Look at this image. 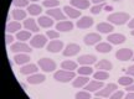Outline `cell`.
Returning <instances> with one entry per match:
<instances>
[{
  "label": "cell",
  "instance_id": "obj_1",
  "mask_svg": "<svg viewBox=\"0 0 134 99\" xmlns=\"http://www.w3.org/2000/svg\"><path fill=\"white\" fill-rule=\"evenodd\" d=\"M53 78L57 80V82H62V83H67L71 79L75 78V72L73 71H58L55 73Z\"/></svg>",
  "mask_w": 134,
  "mask_h": 99
},
{
  "label": "cell",
  "instance_id": "obj_2",
  "mask_svg": "<svg viewBox=\"0 0 134 99\" xmlns=\"http://www.w3.org/2000/svg\"><path fill=\"white\" fill-rule=\"evenodd\" d=\"M108 20L113 24L117 25H124L128 20H129V15L127 13H115V14H112L108 16Z\"/></svg>",
  "mask_w": 134,
  "mask_h": 99
},
{
  "label": "cell",
  "instance_id": "obj_3",
  "mask_svg": "<svg viewBox=\"0 0 134 99\" xmlns=\"http://www.w3.org/2000/svg\"><path fill=\"white\" fill-rule=\"evenodd\" d=\"M38 66L41 67V69H43L45 72H51L53 69H56V63L50 60V58H41L38 60Z\"/></svg>",
  "mask_w": 134,
  "mask_h": 99
},
{
  "label": "cell",
  "instance_id": "obj_4",
  "mask_svg": "<svg viewBox=\"0 0 134 99\" xmlns=\"http://www.w3.org/2000/svg\"><path fill=\"white\" fill-rule=\"evenodd\" d=\"M117 89V84L114 83H110V84L105 85L103 89L100 90H97L96 92V97H109L112 94V92H114Z\"/></svg>",
  "mask_w": 134,
  "mask_h": 99
},
{
  "label": "cell",
  "instance_id": "obj_5",
  "mask_svg": "<svg viewBox=\"0 0 134 99\" xmlns=\"http://www.w3.org/2000/svg\"><path fill=\"white\" fill-rule=\"evenodd\" d=\"M30 45L31 47L35 48H41L46 45V37L43 35H36L35 37H32V40H30Z\"/></svg>",
  "mask_w": 134,
  "mask_h": 99
},
{
  "label": "cell",
  "instance_id": "obj_6",
  "mask_svg": "<svg viewBox=\"0 0 134 99\" xmlns=\"http://www.w3.org/2000/svg\"><path fill=\"white\" fill-rule=\"evenodd\" d=\"M133 56V52L129 48H122V50H118L117 53H115V57L119 60V61H128L130 60Z\"/></svg>",
  "mask_w": 134,
  "mask_h": 99
},
{
  "label": "cell",
  "instance_id": "obj_7",
  "mask_svg": "<svg viewBox=\"0 0 134 99\" xmlns=\"http://www.w3.org/2000/svg\"><path fill=\"white\" fill-rule=\"evenodd\" d=\"M80 46L76 45V43H70V45H67L66 48H65V51H63V56L66 57H70V56H75L77 55L78 52H80Z\"/></svg>",
  "mask_w": 134,
  "mask_h": 99
},
{
  "label": "cell",
  "instance_id": "obj_8",
  "mask_svg": "<svg viewBox=\"0 0 134 99\" xmlns=\"http://www.w3.org/2000/svg\"><path fill=\"white\" fill-rule=\"evenodd\" d=\"M11 51L13 52H31L32 50H31V47H30L29 45L24 43V41H23V42L14 43L11 46Z\"/></svg>",
  "mask_w": 134,
  "mask_h": 99
},
{
  "label": "cell",
  "instance_id": "obj_9",
  "mask_svg": "<svg viewBox=\"0 0 134 99\" xmlns=\"http://www.w3.org/2000/svg\"><path fill=\"white\" fill-rule=\"evenodd\" d=\"M63 43L58 40H55V41H51V42L47 45V51L48 52H53V53H57L62 50Z\"/></svg>",
  "mask_w": 134,
  "mask_h": 99
},
{
  "label": "cell",
  "instance_id": "obj_10",
  "mask_svg": "<svg viewBox=\"0 0 134 99\" xmlns=\"http://www.w3.org/2000/svg\"><path fill=\"white\" fill-rule=\"evenodd\" d=\"M96 56H92V55H83V56L78 57V63H81L82 66H88V65H92L96 62Z\"/></svg>",
  "mask_w": 134,
  "mask_h": 99
},
{
  "label": "cell",
  "instance_id": "obj_11",
  "mask_svg": "<svg viewBox=\"0 0 134 99\" xmlns=\"http://www.w3.org/2000/svg\"><path fill=\"white\" fill-rule=\"evenodd\" d=\"M47 15L52 16L55 20H61V21L66 20V15L63 14L61 9H50L47 10Z\"/></svg>",
  "mask_w": 134,
  "mask_h": 99
},
{
  "label": "cell",
  "instance_id": "obj_12",
  "mask_svg": "<svg viewBox=\"0 0 134 99\" xmlns=\"http://www.w3.org/2000/svg\"><path fill=\"white\" fill-rule=\"evenodd\" d=\"M107 40L109 41L110 43H114V45H119V43H123L125 41V36L124 35H120V33H112L109 35Z\"/></svg>",
  "mask_w": 134,
  "mask_h": 99
},
{
  "label": "cell",
  "instance_id": "obj_13",
  "mask_svg": "<svg viewBox=\"0 0 134 99\" xmlns=\"http://www.w3.org/2000/svg\"><path fill=\"white\" fill-rule=\"evenodd\" d=\"M100 41V36L98 33H88L85 36V43L86 45H96Z\"/></svg>",
  "mask_w": 134,
  "mask_h": 99
},
{
  "label": "cell",
  "instance_id": "obj_14",
  "mask_svg": "<svg viewBox=\"0 0 134 99\" xmlns=\"http://www.w3.org/2000/svg\"><path fill=\"white\" fill-rule=\"evenodd\" d=\"M92 25H93V19L90 18V16H83L81 20H78V22H77V26L80 28H88L91 27Z\"/></svg>",
  "mask_w": 134,
  "mask_h": 99
},
{
  "label": "cell",
  "instance_id": "obj_15",
  "mask_svg": "<svg viewBox=\"0 0 134 99\" xmlns=\"http://www.w3.org/2000/svg\"><path fill=\"white\" fill-rule=\"evenodd\" d=\"M56 28H57L58 31H65V32H67V31H71L72 28H73V24H72L71 21L63 20V21H61V22H58V24L56 25Z\"/></svg>",
  "mask_w": 134,
  "mask_h": 99
},
{
  "label": "cell",
  "instance_id": "obj_16",
  "mask_svg": "<svg viewBox=\"0 0 134 99\" xmlns=\"http://www.w3.org/2000/svg\"><path fill=\"white\" fill-rule=\"evenodd\" d=\"M46 79V77L43 74H37V73H34L27 78V82L30 84H38V83H42L43 80Z\"/></svg>",
  "mask_w": 134,
  "mask_h": 99
},
{
  "label": "cell",
  "instance_id": "obj_17",
  "mask_svg": "<svg viewBox=\"0 0 134 99\" xmlns=\"http://www.w3.org/2000/svg\"><path fill=\"white\" fill-rule=\"evenodd\" d=\"M103 87V80H92L86 85V90L88 92H94L97 89H100Z\"/></svg>",
  "mask_w": 134,
  "mask_h": 99
},
{
  "label": "cell",
  "instance_id": "obj_18",
  "mask_svg": "<svg viewBox=\"0 0 134 99\" xmlns=\"http://www.w3.org/2000/svg\"><path fill=\"white\" fill-rule=\"evenodd\" d=\"M38 69H37V66L36 65H25L23 66V68L20 69V73L21 74H34L36 73Z\"/></svg>",
  "mask_w": 134,
  "mask_h": 99
},
{
  "label": "cell",
  "instance_id": "obj_19",
  "mask_svg": "<svg viewBox=\"0 0 134 99\" xmlns=\"http://www.w3.org/2000/svg\"><path fill=\"white\" fill-rule=\"evenodd\" d=\"M71 5L77 9H88L90 0H71Z\"/></svg>",
  "mask_w": 134,
  "mask_h": 99
},
{
  "label": "cell",
  "instance_id": "obj_20",
  "mask_svg": "<svg viewBox=\"0 0 134 99\" xmlns=\"http://www.w3.org/2000/svg\"><path fill=\"white\" fill-rule=\"evenodd\" d=\"M96 68L99 71H109L112 69V63L108 60H102L98 63H96Z\"/></svg>",
  "mask_w": 134,
  "mask_h": 99
},
{
  "label": "cell",
  "instance_id": "obj_21",
  "mask_svg": "<svg viewBox=\"0 0 134 99\" xmlns=\"http://www.w3.org/2000/svg\"><path fill=\"white\" fill-rule=\"evenodd\" d=\"M24 26H25L26 30H30V31H32V32H37L38 31V26L36 25L35 20H32V19H26L25 20Z\"/></svg>",
  "mask_w": 134,
  "mask_h": 99
},
{
  "label": "cell",
  "instance_id": "obj_22",
  "mask_svg": "<svg viewBox=\"0 0 134 99\" xmlns=\"http://www.w3.org/2000/svg\"><path fill=\"white\" fill-rule=\"evenodd\" d=\"M87 83H88V78H87L86 75L81 74L78 78H76V79L73 80V87H75V88H81L83 85H86Z\"/></svg>",
  "mask_w": 134,
  "mask_h": 99
},
{
  "label": "cell",
  "instance_id": "obj_23",
  "mask_svg": "<svg viewBox=\"0 0 134 99\" xmlns=\"http://www.w3.org/2000/svg\"><path fill=\"white\" fill-rule=\"evenodd\" d=\"M97 30L99 32H103V33H108L110 31H113L114 28L110 24H107V22H100V24L97 25Z\"/></svg>",
  "mask_w": 134,
  "mask_h": 99
},
{
  "label": "cell",
  "instance_id": "obj_24",
  "mask_svg": "<svg viewBox=\"0 0 134 99\" xmlns=\"http://www.w3.org/2000/svg\"><path fill=\"white\" fill-rule=\"evenodd\" d=\"M63 10L66 11V14L68 15L70 18H72V19H77V18H80V15H81V13H80L78 10L73 9L72 6H65Z\"/></svg>",
  "mask_w": 134,
  "mask_h": 99
},
{
  "label": "cell",
  "instance_id": "obj_25",
  "mask_svg": "<svg viewBox=\"0 0 134 99\" xmlns=\"http://www.w3.org/2000/svg\"><path fill=\"white\" fill-rule=\"evenodd\" d=\"M15 63L16 65H26L27 62L30 61V57L27 55H24V53H20V55H16L14 57Z\"/></svg>",
  "mask_w": 134,
  "mask_h": 99
},
{
  "label": "cell",
  "instance_id": "obj_26",
  "mask_svg": "<svg viewBox=\"0 0 134 99\" xmlns=\"http://www.w3.org/2000/svg\"><path fill=\"white\" fill-rule=\"evenodd\" d=\"M37 21H38V25H40L41 27H50V26H52V24H53V20L47 18V16H41Z\"/></svg>",
  "mask_w": 134,
  "mask_h": 99
},
{
  "label": "cell",
  "instance_id": "obj_27",
  "mask_svg": "<svg viewBox=\"0 0 134 99\" xmlns=\"http://www.w3.org/2000/svg\"><path fill=\"white\" fill-rule=\"evenodd\" d=\"M96 50L100 53H107V52H109L112 50V46H110L109 43H105V42H102V43H98L96 46Z\"/></svg>",
  "mask_w": 134,
  "mask_h": 99
},
{
  "label": "cell",
  "instance_id": "obj_28",
  "mask_svg": "<svg viewBox=\"0 0 134 99\" xmlns=\"http://www.w3.org/2000/svg\"><path fill=\"white\" fill-rule=\"evenodd\" d=\"M21 28V25H20L19 21H14V22H9L6 25V32H15Z\"/></svg>",
  "mask_w": 134,
  "mask_h": 99
},
{
  "label": "cell",
  "instance_id": "obj_29",
  "mask_svg": "<svg viewBox=\"0 0 134 99\" xmlns=\"http://www.w3.org/2000/svg\"><path fill=\"white\" fill-rule=\"evenodd\" d=\"M61 67L63 69H67V71H73L77 68V63L73 61H63L61 63Z\"/></svg>",
  "mask_w": 134,
  "mask_h": 99
},
{
  "label": "cell",
  "instance_id": "obj_30",
  "mask_svg": "<svg viewBox=\"0 0 134 99\" xmlns=\"http://www.w3.org/2000/svg\"><path fill=\"white\" fill-rule=\"evenodd\" d=\"M13 16H14V19L15 20H23L25 19V16H26V13H25L24 10H21V9H15L14 10V13H13Z\"/></svg>",
  "mask_w": 134,
  "mask_h": 99
},
{
  "label": "cell",
  "instance_id": "obj_31",
  "mask_svg": "<svg viewBox=\"0 0 134 99\" xmlns=\"http://www.w3.org/2000/svg\"><path fill=\"white\" fill-rule=\"evenodd\" d=\"M27 11H29V14L31 15H38L42 10H41V6L40 5H30L29 8H27Z\"/></svg>",
  "mask_w": 134,
  "mask_h": 99
},
{
  "label": "cell",
  "instance_id": "obj_32",
  "mask_svg": "<svg viewBox=\"0 0 134 99\" xmlns=\"http://www.w3.org/2000/svg\"><path fill=\"white\" fill-rule=\"evenodd\" d=\"M30 36H31L30 31H20V32H18V35H16V38H18V40H21V41H25V40H29Z\"/></svg>",
  "mask_w": 134,
  "mask_h": 99
},
{
  "label": "cell",
  "instance_id": "obj_33",
  "mask_svg": "<svg viewBox=\"0 0 134 99\" xmlns=\"http://www.w3.org/2000/svg\"><path fill=\"white\" fill-rule=\"evenodd\" d=\"M108 78V72L107 71H99V72H96L94 73V79H98V80H104Z\"/></svg>",
  "mask_w": 134,
  "mask_h": 99
},
{
  "label": "cell",
  "instance_id": "obj_34",
  "mask_svg": "<svg viewBox=\"0 0 134 99\" xmlns=\"http://www.w3.org/2000/svg\"><path fill=\"white\" fill-rule=\"evenodd\" d=\"M118 83H119L120 85H130L133 84V79L130 78V77H120L119 79H118Z\"/></svg>",
  "mask_w": 134,
  "mask_h": 99
},
{
  "label": "cell",
  "instance_id": "obj_35",
  "mask_svg": "<svg viewBox=\"0 0 134 99\" xmlns=\"http://www.w3.org/2000/svg\"><path fill=\"white\" fill-rule=\"evenodd\" d=\"M77 71H78V73L82 74V75H88V74H91L93 69H92L91 67H88V66H82L81 68H80V69H77Z\"/></svg>",
  "mask_w": 134,
  "mask_h": 99
},
{
  "label": "cell",
  "instance_id": "obj_36",
  "mask_svg": "<svg viewBox=\"0 0 134 99\" xmlns=\"http://www.w3.org/2000/svg\"><path fill=\"white\" fill-rule=\"evenodd\" d=\"M60 4L58 3V0H45L43 1V6H46V8H55V6H57Z\"/></svg>",
  "mask_w": 134,
  "mask_h": 99
},
{
  "label": "cell",
  "instance_id": "obj_37",
  "mask_svg": "<svg viewBox=\"0 0 134 99\" xmlns=\"http://www.w3.org/2000/svg\"><path fill=\"white\" fill-rule=\"evenodd\" d=\"M13 4L16 8H23V6H26L29 4V0H13Z\"/></svg>",
  "mask_w": 134,
  "mask_h": 99
},
{
  "label": "cell",
  "instance_id": "obj_38",
  "mask_svg": "<svg viewBox=\"0 0 134 99\" xmlns=\"http://www.w3.org/2000/svg\"><path fill=\"white\" fill-rule=\"evenodd\" d=\"M76 98L77 99H90L91 98V94H90L88 90L87 92H80V93L76 94Z\"/></svg>",
  "mask_w": 134,
  "mask_h": 99
},
{
  "label": "cell",
  "instance_id": "obj_39",
  "mask_svg": "<svg viewBox=\"0 0 134 99\" xmlns=\"http://www.w3.org/2000/svg\"><path fill=\"white\" fill-rule=\"evenodd\" d=\"M104 3H100V4H98V5H96V6H93V8H92V14H99V11L102 9H104Z\"/></svg>",
  "mask_w": 134,
  "mask_h": 99
},
{
  "label": "cell",
  "instance_id": "obj_40",
  "mask_svg": "<svg viewBox=\"0 0 134 99\" xmlns=\"http://www.w3.org/2000/svg\"><path fill=\"white\" fill-rule=\"evenodd\" d=\"M47 36L50 38H57L58 36H60V33H58L57 31H51V30H48V31H47Z\"/></svg>",
  "mask_w": 134,
  "mask_h": 99
},
{
  "label": "cell",
  "instance_id": "obj_41",
  "mask_svg": "<svg viewBox=\"0 0 134 99\" xmlns=\"http://www.w3.org/2000/svg\"><path fill=\"white\" fill-rule=\"evenodd\" d=\"M123 95H124V93L122 92V90H119V92H115L114 94H112V99H118V98H123Z\"/></svg>",
  "mask_w": 134,
  "mask_h": 99
},
{
  "label": "cell",
  "instance_id": "obj_42",
  "mask_svg": "<svg viewBox=\"0 0 134 99\" xmlns=\"http://www.w3.org/2000/svg\"><path fill=\"white\" fill-rule=\"evenodd\" d=\"M13 40H14V37H13L11 35H9V33L5 36V42H6V45H10V43L13 42Z\"/></svg>",
  "mask_w": 134,
  "mask_h": 99
},
{
  "label": "cell",
  "instance_id": "obj_43",
  "mask_svg": "<svg viewBox=\"0 0 134 99\" xmlns=\"http://www.w3.org/2000/svg\"><path fill=\"white\" fill-rule=\"evenodd\" d=\"M127 73H128V75H132V77H134V66H130L128 69H127Z\"/></svg>",
  "mask_w": 134,
  "mask_h": 99
},
{
  "label": "cell",
  "instance_id": "obj_44",
  "mask_svg": "<svg viewBox=\"0 0 134 99\" xmlns=\"http://www.w3.org/2000/svg\"><path fill=\"white\" fill-rule=\"evenodd\" d=\"M125 98L127 99H134V92H129L128 94L125 95Z\"/></svg>",
  "mask_w": 134,
  "mask_h": 99
},
{
  "label": "cell",
  "instance_id": "obj_45",
  "mask_svg": "<svg viewBox=\"0 0 134 99\" xmlns=\"http://www.w3.org/2000/svg\"><path fill=\"white\" fill-rule=\"evenodd\" d=\"M127 90L128 92H134V83L130 85H127Z\"/></svg>",
  "mask_w": 134,
  "mask_h": 99
},
{
  "label": "cell",
  "instance_id": "obj_46",
  "mask_svg": "<svg viewBox=\"0 0 134 99\" xmlns=\"http://www.w3.org/2000/svg\"><path fill=\"white\" fill-rule=\"evenodd\" d=\"M128 26H129V28H132V30H134V19L130 20L129 24H128Z\"/></svg>",
  "mask_w": 134,
  "mask_h": 99
},
{
  "label": "cell",
  "instance_id": "obj_47",
  "mask_svg": "<svg viewBox=\"0 0 134 99\" xmlns=\"http://www.w3.org/2000/svg\"><path fill=\"white\" fill-rule=\"evenodd\" d=\"M105 0H92V3H96V4H100V3H104Z\"/></svg>",
  "mask_w": 134,
  "mask_h": 99
},
{
  "label": "cell",
  "instance_id": "obj_48",
  "mask_svg": "<svg viewBox=\"0 0 134 99\" xmlns=\"http://www.w3.org/2000/svg\"><path fill=\"white\" fill-rule=\"evenodd\" d=\"M104 9H105V11H110V10H113V8H112V6H108V5H105Z\"/></svg>",
  "mask_w": 134,
  "mask_h": 99
},
{
  "label": "cell",
  "instance_id": "obj_49",
  "mask_svg": "<svg viewBox=\"0 0 134 99\" xmlns=\"http://www.w3.org/2000/svg\"><path fill=\"white\" fill-rule=\"evenodd\" d=\"M132 35H133V36H134V30H133V31H132Z\"/></svg>",
  "mask_w": 134,
  "mask_h": 99
},
{
  "label": "cell",
  "instance_id": "obj_50",
  "mask_svg": "<svg viewBox=\"0 0 134 99\" xmlns=\"http://www.w3.org/2000/svg\"><path fill=\"white\" fill-rule=\"evenodd\" d=\"M31 1H38V0H31Z\"/></svg>",
  "mask_w": 134,
  "mask_h": 99
},
{
  "label": "cell",
  "instance_id": "obj_51",
  "mask_svg": "<svg viewBox=\"0 0 134 99\" xmlns=\"http://www.w3.org/2000/svg\"><path fill=\"white\" fill-rule=\"evenodd\" d=\"M113 1H120V0H113Z\"/></svg>",
  "mask_w": 134,
  "mask_h": 99
},
{
  "label": "cell",
  "instance_id": "obj_52",
  "mask_svg": "<svg viewBox=\"0 0 134 99\" xmlns=\"http://www.w3.org/2000/svg\"><path fill=\"white\" fill-rule=\"evenodd\" d=\"M133 60H134V57H133Z\"/></svg>",
  "mask_w": 134,
  "mask_h": 99
}]
</instances>
